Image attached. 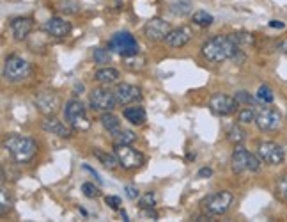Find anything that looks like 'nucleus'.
I'll use <instances>...</instances> for the list:
<instances>
[{
  "label": "nucleus",
  "mask_w": 287,
  "mask_h": 222,
  "mask_svg": "<svg viewBox=\"0 0 287 222\" xmlns=\"http://www.w3.org/2000/svg\"><path fill=\"white\" fill-rule=\"evenodd\" d=\"M84 169H86V171H89V172H90V174H92V176H94V178H96V179H98V183H101V178H100V176H98V172H96V171H94V169H92V167H89V165H84Z\"/></svg>",
  "instance_id": "nucleus-42"
},
{
  "label": "nucleus",
  "mask_w": 287,
  "mask_h": 222,
  "mask_svg": "<svg viewBox=\"0 0 287 222\" xmlns=\"http://www.w3.org/2000/svg\"><path fill=\"white\" fill-rule=\"evenodd\" d=\"M140 218H148V220H156L158 213L154 211V208H140Z\"/></svg>",
  "instance_id": "nucleus-36"
},
{
  "label": "nucleus",
  "mask_w": 287,
  "mask_h": 222,
  "mask_svg": "<svg viewBox=\"0 0 287 222\" xmlns=\"http://www.w3.org/2000/svg\"><path fill=\"white\" fill-rule=\"evenodd\" d=\"M170 31V25L162 18H152L144 25V36L151 41H165Z\"/></svg>",
  "instance_id": "nucleus-12"
},
{
  "label": "nucleus",
  "mask_w": 287,
  "mask_h": 222,
  "mask_svg": "<svg viewBox=\"0 0 287 222\" xmlns=\"http://www.w3.org/2000/svg\"><path fill=\"white\" fill-rule=\"evenodd\" d=\"M278 50H280V52H284V54H287V39L280 41V43H278Z\"/></svg>",
  "instance_id": "nucleus-44"
},
{
  "label": "nucleus",
  "mask_w": 287,
  "mask_h": 222,
  "mask_svg": "<svg viewBox=\"0 0 287 222\" xmlns=\"http://www.w3.org/2000/svg\"><path fill=\"white\" fill-rule=\"evenodd\" d=\"M32 27H34L32 18H14L11 22V32L14 36V39H18V41H24L30 34Z\"/></svg>",
  "instance_id": "nucleus-19"
},
{
  "label": "nucleus",
  "mask_w": 287,
  "mask_h": 222,
  "mask_svg": "<svg viewBox=\"0 0 287 222\" xmlns=\"http://www.w3.org/2000/svg\"><path fill=\"white\" fill-rule=\"evenodd\" d=\"M114 139H116L117 144H133L135 139H136V135L132 132V130L120 128L117 133H114Z\"/></svg>",
  "instance_id": "nucleus-27"
},
{
  "label": "nucleus",
  "mask_w": 287,
  "mask_h": 222,
  "mask_svg": "<svg viewBox=\"0 0 287 222\" xmlns=\"http://www.w3.org/2000/svg\"><path fill=\"white\" fill-rule=\"evenodd\" d=\"M238 105L240 103H238L236 98H230L227 94H214L210 102V109L216 116H230V114L236 112Z\"/></svg>",
  "instance_id": "nucleus-13"
},
{
  "label": "nucleus",
  "mask_w": 287,
  "mask_h": 222,
  "mask_svg": "<svg viewBox=\"0 0 287 222\" xmlns=\"http://www.w3.org/2000/svg\"><path fill=\"white\" fill-rule=\"evenodd\" d=\"M94 78H96L100 84H105V86H110V84H116L119 80V71L114 70V68H101L94 73Z\"/></svg>",
  "instance_id": "nucleus-21"
},
{
  "label": "nucleus",
  "mask_w": 287,
  "mask_h": 222,
  "mask_svg": "<svg viewBox=\"0 0 287 222\" xmlns=\"http://www.w3.org/2000/svg\"><path fill=\"white\" fill-rule=\"evenodd\" d=\"M202 55L208 59L210 63H224L227 59H234L240 54L241 47L236 41L234 34L227 36H214V38L208 39L206 43L202 45Z\"/></svg>",
  "instance_id": "nucleus-1"
},
{
  "label": "nucleus",
  "mask_w": 287,
  "mask_h": 222,
  "mask_svg": "<svg viewBox=\"0 0 287 222\" xmlns=\"http://www.w3.org/2000/svg\"><path fill=\"white\" fill-rule=\"evenodd\" d=\"M90 105L96 110H101V112H110L117 105L116 93L110 91L108 87H96L90 93Z\"/></svg>",
  "instance_id": "nucleus-11"
},
{
  "label": "nucleus",
  "mask_w": 287,
  "mask_h": 222,
  "mask_svg": "<svg viewBox=\"0 0 287 222\" xmlns=\"http://www.w3.org/2000/svg\"><path fill=\"white\" fill-rule=\"evenodd\" d=\"M124 192H126V195H128V199H132V201H135V199L140 197L138 190H136V188L133 187V185H128V187L124 188Z\"/></svg>",
  "instance_id": "nucleus-39"
},
{
  "label": "nucleus",
  "mask_w": 287,
  "mask_h": 222,
  "mask_svg": "<svg viewBox=\"0 0 287 222\" xmlns=\"http://www.w3.org/2000/svg\"><path fill=\"white\" fill-rule=\"evenodd\" d=\"M238 100V103H244V105H256V98L254 96H250L246 91H238L236 93V96H234Z\"/></svg>",
  "instance_id": "nucleus-33"
},
{
  "label": "nucleus",
  "mask_w": 287,
  "mask_h": 222,
  "mask_svg": "<svg viewBox=\"0 0 287 222\" xmlns=\"http://www.w3.org/2000/svg\"><path fill=\"white\" fill-rule=\"evenodd\" d=\"M236 41L240 43V47H246V45H254V38L250 34H234Z\"/></svg>",
  "instance_id": "nucleus-37"
},
{
  "label": "nucleus",
  "mask_w": 287,
  "mask_h": 222,
  "mask_svg": "<svg viewBox=\"0 0 287 222\" xmlns=\"http://www.w3.org/2000/svg\"><path fill=\"white\" fill-rule=\"evenodd\" d=\"M44 31L52 36V38H66L71 32V24L62 18H50L44 24Z\"/></svg>",
  "instance_id": "nucleus-17"
},
{
  "label": "nucleus",
  "mask_w": 287,
  "mask_h": 222,
  "mask_svg": "<svg viewBox=\"0 0 287 222\" xmlns=\"http://www.w3.org/2000/svg\"><path fill=\"white\" fill-rule=\"evenodd\" d=\"M114 93H116L117 105H122V107L142 100V93H140V89L136 86H132V84H119Z\"/></svg>",
  "instance_id": "nucleus-14"
},
{
  "label": "nucleus",
  "mask_w": 287,
  "mask_h": 222,
  "mask_svg": "<svg viewBox=\"0 0 287 222\" xmlns=\"http://www.w3.org/2000/svg\"><path fill=\"white\" fill-rule=\"evenodd\" d=\"M257 155H259L260 162L268 165H280L286 158V151L280 144L276 142H272V140H264V142H259L257 146Z\"/></svg>",
  "instance_id": "nucleus-9"
},
{
  "label": "nucleus",
  "mask_w": 287,
  "mask_h": 222,
  "mask_svg": "<svg viewBox=\"0 0 287 222\" xmlns=\"http://www.w3.org/2000/svg\"><path fill=\"white\" fill-rule=\"evenodd\" d=\"M92 155L96 156L98 160H100L101 164L105 165L106 169H110V171H112V169H116L117 165H119V160H117V156H116V153H108V151H103V149H94L92 151Z\"/></svg>",
  "instance_id": "nucleus-23"
},
{
  "label": "nucleus",
  "mask_w": 287,
  "mask_h": 222,
  "mask_svg": "<svg viewBox=\"0 0 287 222\" xmlns=\"http://www.w3.org/2000/svg\"><path fill=\"white\" fill-rule=\"evenodd\" d=\"M275 195L282 201V203H287V174H284L282 178L276 181Z\"/></svg>",
  "instance_id": "nucleus-28"
},
{
  "label": "nucleus",
  "mask_w": 287,
  "mask_h": 222,
  "mask_svg": "<svg viewBox=\"0 0 287 222\" xmlns=\"http://www.w3.org/2000/svg\"><path fill=\"white\" fill-rule=\"evenodd\" d=\"M230 167L236 174L241 172H257L260 169V158H257L256 155L248 153L244 148L238 146L234 149L232 156H230Z\"/></svg>",
  "instance_id": "nucleus-5"
},
{
  "label": "nucleus",
  "mask_w": 287,
  "mask_h": 222,
  "mask_svg": "<svg viewBox=\"0 0 287 222\" xmlns=\"http://www.w3.org/2000/svg\"><path fill=\"white\" fill-rule=\"evenodd\" d=\"M84 89H86V87H84V84H74L73 93L74 94H82V93H84Z\"/></svg>",
  "instance_id": "nucleus-43"
},
{
  "label": "nucleus",
  "mask_w": 287,
  "mask_h": 222,
  "mask_svg": "<svg viewBox=\"0 0 287 222\" xmlns=\"http://www.w3.org/2000/svg\"><path fill=\"white\" fill-rule=\"evenodd\" d=\"M138 204L140 208H151L156 204V195L152 194V192H148L146 195H142V197L138 199Z\"/></svg>",
  "instance_id": "nucleus-35"
},
{
  "label": "nucleus",
  "mask_w": 287,
  "mask_h": 222,
  "mask_svg": "<svg viewBox=\"0 0 287 222\" xmlns=\"http://www.w3.org/2000/svg\"><path fill=\"white\" fill-rule=\"evenodd\" d=\"M64 116H66L68 123L73 130L86 132V130L90 128V121L87 117L86 107L80 100H70L66 103V109H64Z\"/></svg>",
  "instance_id": "nucleus-4"
},
{
  "label": "nucleus",
  "mask_w": 287,
  "mask_h": 222,
  "mask_svg": "<svg viewBox=\"0 0 287 222\" xmlns=\"http://www.w3.org/2000/svg\"><path fill=\"white\" fill-rule=\"evenodd\" d=\"M4 148L11 153V156L18 164H28L36 156V153H38L36 140L30 139V137L18 135V133H12V135L6 137Z\"/></svg>",
  "instance_id": "nucleus-2"
},
{
  "label": "nucleus",
  "mask_w": 287,
  "mask_h": 222,
  "mask_svg": "<svg viewBox=\"0 0 287 222\" xmlns=\"http://www.w3.org/2000/svg\"><path fill=\"white\" fill-rule=\"evenodd\" d=\"M43 130L52 135H57V137H62V139H70L73 135V130L70 126H66L62 121L55 119V117H46L43 121Z\"/></svg>",
  "instance_id": "nucleus-18"
},
{
  "label": "nucleus",
  "mask_w": 287,
  "mask_h": 222,
  "mask_svg": "<svg viewBox=\"0 0 287 222\" xmlns=\"http://www.w3.org/2000/svg\"><path fill=\"white\" fill-rule=\"evenodd\" d=\"M105 203L108 204L112 210H119V208H120V197H117V195H106Z\"/></svg>",
  "instance_id": "nucleus-38"
},
{
  "label": "nucleus",
  "mask_w": 287,
  "mask_h": 222,
  "mask_svg": "<svg viewBox=\"0 0 287 222\" xmlns=\"http://www.w3.org/2000/svg\"><path fill=\"white\" fill-rule=\"evenodd\" d=\"M194 38V32H192L190 27H178V29H172L168 32L167 39H165V43L172 48H181L184 45H188Z\"/></svg>",
  "instance_id": "nucleus-16"
},
{
  "label": "nucleus",
  "mask_w": 287,
  "mask_h": 222,
  "mask_svg": "<svg viewBox=\"0 0 287 222\" xmlns=\"http://www.w3.org/2000/svg\"><path fill=\"white\" fill-rule=\"evenodd\" d=\"M101 125H103V128H105L106 132L112 133V135L122 128V126H120L119 117L114 116L112 110H110V112H103V114H101Z\"/></svg>",
  "instance_id": "nucleus-22"
},
{
  "label": "nucleus",
  "mask_w": 287,
  "mask_h": 222,
  "mask_svg": "<svg viewBox=\"0 0 287 222\" xmlns=\"http://www.w3.org/2000/svg\"><path fill=\"white\" fill-rule=\"evenodd\" d=\"M36 107L41 114L44 116H52L58 110L60 107V100L57 94L54 93H41L39 96H36Z\"/></svg>",
  "instance_id": "nucleus-15"
},
{
  "label": "nucleus",
  "mask_w": 287,
  "mask_h": 222,
  "mask_svg": "<svg viewBox=\"0 0 287 222\" xmlns=\"http://www.w3.org/2000/svg\"><path fill=\"white\" fill-rule=\"evenodd\" d=\"M234 201L232 192L229 190H220L214 192V194H210L200 201V206L204 210V213L208 215H224L225 211L229 210L230 204Z\"/></svg>",
  "instance_id": "nucleus-3"
},
{
  "label": "nucleus",
  "mask_w": 287,
  "mask_h": 222,
  "mask_svg": "<svg viewBox=\"0 0 287 222\" xmlns=\"http://www.w3.org/2000/svg\"><path fill=\"white\" fill-rule=\"evenodd\" d=\"M82 192H84V195H86V197H89V199H96V197H100V195H101L100 188L94 187V183H84V185H82Z\"/></svg>",
  "instance_id": "nucleus-32"
},
{
  "label": "nucleus",
  "mask_w": 287,
  "mask_h": 222,
  "mask_svg": "<svg viewBox=\"0 0 287 222\" xmlns=\"http://www.w3.org/2000/svg\"><path fill=\"white\" fill-rule=\"evenodd\" d=\"M114 153H116L117 160H119L120 167L128 169V171L142 167L144 162H146V156H144L140 151H136V149H133L130 144H117L116 142Z\"/></svg>",
  "instance_id": "nucleus-8"
},
{
  "label": "nucleus",
  "mask_w": 287,
  "mask_h": 222,
  "mask_svg": "<svg viewBox=\"0 0 287 222\" xmlns=\"http://www.w3.org/2000/svg\"><path fill=\"white\" fill-rule=\"evenodd\" d=\"M197 176H198V178H211V176H213V169H211V167H202L200 171L197 172Z\"/></svg>",
  "instance_id": "nucleus-40"
},
{
  "label": "nucleus",
  "mask_w": 287,
  "mask_h": 222,
  "mask_svg": "<svg viewBox=\"0 0 287 222\" xmlns=\"http://www.w3.org/2000/svg\"><path fill=\"white\" fill-rule=\"evenodd\" d=\"M120 215H122V218H124V220H128V215H126V211L120 210Z\"/></svg>",
  "instance_id": "nucleus-45"
},
{
  "label": "nucleus",
  "mask_w": 287,
  "mask_h": 222,
  "mask_svg": "<svg viewBox=\"0 0 287 222\" xmlns=\"http://www.w3.org/2000/svg\"><path fill=\"white\" fill-rule=\"evenodd\" d=\"M192 8H194L192 0H174V2L170 4V11L174 13V15H178V16L190 15Z\"/></svg>",
  "instance_id": "nucleus-24"
},
{
  "label": "nucleus",
  "mask_w": 287,
  "mask_h": 222,
  "mask_svg": "<svg viewBox=\"0 0 287 222\" xmlns=\"http://www.w3.org/2000/svg\"><path fill=\"white\" fill-rule=\"evenodd\" d=\"M227 139H229V142H232V144L240 146L241 142L246 139V132H244L240 125H234V126H230V130L227 132Z\"/></svg>",
  "instance_id": "nucleus-25"
},
{
  "label": "nucleus",
  "mask_w": 287,
  "mask_h": 222,
  "mask_svg": "<svg viewBox=\"0 0 287 222\" xmlns=\"http://www.w3.org/2000/svg\"><path fill=\"white\" fill-rule=\"evenodd\" d=\"M92 59L96 64H108L112 55H110V50H105V48H94Z\"/></svg>",
  "instance_id": "nucleus-29"
},
{
  "label": "nucleus",
  "mask_w": 287,
  "mask_h": 222,
  "mask_svg": "<svg viewBox=\"0 0 287 222\" xmlns=\"http://www.w3.org/2000/svg\"><path fill=\"white\" fill-rule=\"evenodd\" d=\"M192 20H194V24L198 25V27H211L213 25V16L210 15L208 11H195L194 16H192Z\"/></svg>",
  "instance_id": "nucleus-26"
},
{
  "label": "nucleus",
  "mask_w": 287,
  "mask_h": 222,
  "mask_svg": "<svg viewBox=\"0 0 287 222\" xmlns=\"http://www.w3.org/2000/svg\"><path fill=\"white\" fill-rule=\"evenodd\" d=\"M273 91H272V87H268V86H260L259 89H257V100L259 102H262V103H272L273 102Z\"/></svg>",
  "instance_id": "nucleus-30"
},
{
  "label": "nucleus",
  "mask_w": 287,
  "mask_h": 222,
  "mask_svg": "<svg viewBox=\"0 0 287 222\" xmlns=\"http://www.w3.org/2000/svg\"><path fill=\"white\" fill-rule=\"evenodd\" d=\"M108 50L116 52V54L122 55V57H130V55H138V41L135 36L130 32H117L110 38Z\"/></svg>",
  "instance_id": "nucleus-6"
},
{
  "label": "nucleus",
  "mask_w": 287,
  "mask_h": 222,
  "mask_svg": "<svg viewBox=\"0 0 287 222\" xmlns=\"http://www.w3.org/2000/svg\"><path fill=\"white\" fill-rule=\"evenodd\" d=\"M30 77V64L18 55H11L6 59L4 64V78L8 82H22Z\"/></svg>",
  "instance_id": "nucleus-7"
},
{
  "label": "nucleus",
  "mask_w": 287,
  "mask_h": 222,
  "mask_svg": "<svg viewBox=\"0 0 287 222\" xmlns=\"http://www.w3.org/2000/svg\"><path fill=\"white\" fill-rule=\"evenodd\" d=\"M256 125L260 132H275L282 125V114L273 107H264L257 112Z\"/></svg>",
  "instance_id": "nucleus-10"
},
{
  "label": "nucleus",
  "mask_w": 287,
  "mask_h": 222,
  "mask_svg": "<svg viewBox=\"0 0 287 222\" xmlns=\"http://www.w3.org/2000/svg\"><path fill=\"white\" fill-rule=\"evenodd\" d=\"M270 27L272 29H284L286 27V24H284V22H278V20H272V22H270Z\"/></svg>",
  "instance_id": "nucleus-41"
},
{
  "label": "nucleus",
  "mask_w": 287,
  "mask_h": 222,
  "mask_svg": "<svg viewBox=\"0 0 287 222\" xmlns=\"http://www.w3.org/2000/svg\"><path fill=\"white\" fill-rule=\"evenodd\" d=\"M122 114H124L126 121H130L132 125H136V126L144 125V123H146V119H148V114H146L144 107H140V105L126 107Z\"/></svg>",
  "instance_id": "nucleus-20"
},
{
  "label": "nucleus",
  "mask_w": 287,
  "mask_h": 222,
  "mask_svg": "<svg viewBox=\"0 0 287 222\" xmlns=\"http://www.w3.org/2000/svg\"><path fill=\"white\" fill-rule=\"evenodd\" d=\"M9 208H11V199L8 197V190L2 188V192H0V213L6 215Z\"/></svg>",
  "instance_id": "nucleus-34"
},
{
  "label": "nucleus",
  "mask_w": 287,
  "mask_h": 222,
  "mask_svg": "<svg viewBox=\"0 0 287 222\" xmlns=\"http://www.w3.org/2000/svg\"><path fill=\"white\" fill-rule=\"evenodd\" d=\"M256 117H257V114L254 112V109H243V110H240V114H238V121H240L241 125L256 123Z\"/></svg>",
  "instance_id": "nucleus-31"
}]
</instances>
